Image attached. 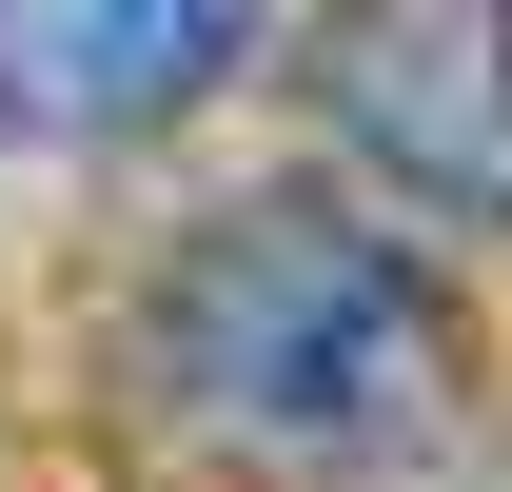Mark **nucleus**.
Returning a JSON list of instances; mask_svg holds the SVG:
<instances>
[{
	"instance_id": "obj_1",
	"label": "nucleus",
	"mask_w": 512,
	"mask_h": 492,
	"mask_svg": "<svg viewBox=\"0 0 512 492\" xmlns=\"http://www.w3.org/2000/svg\"><path fill=\"white\" fill-rule=\"evenodd\" d=\"M119 374L237 492H473V453H493V374H473L453 276L335 197L178 217L119 315Z\"/></svg>"
},
{
	"instance_id": "obj_2",
	"label": "nucleus",
	"mask_w": 512,
	"mask_h": 492,
	"mask_svg": "<svg viewBox=\"0 0 512 492\" xmlns=\"http://www.w3.org/2000/svg\"><path fill=\"white\" fill-rule=\"evenodd\" d=\"M276 0H0V158H119L256 60Z\"/></svg>"
},
{
	"instance_id": "obj_3",
	"label": "nucleus",
	"mask_w": 512,
	"mask_h": 492,
	"mask_svg": "<svg viewBox=\"0 0 512 492\" xmlns=\"http://www.w3.org/2000/svg\"><path fill=\"white\" fill-rule=\"evenodd\" d=\"M335 119H355V158H375L394 197L493 217L512 197V40H493V0H355Z\"/></svg>"
},
{
	"instance_id": "obj_4",
	"label": "nucleus",
	"mask_w": 512,
	"mask_h": 492,
	"mask_svg": "<svg viewBox=\"0 0 512 492\" xmlns=\"http://www.w3.org/2000/svg\"><path fill=\"white\" fill-rule=\"evenodd\" d=\"M493 40H512V0H493Z\"/></svg>"
}]
</instances>
